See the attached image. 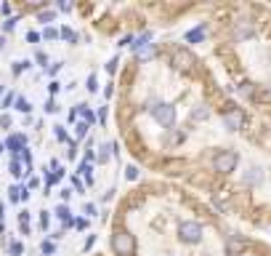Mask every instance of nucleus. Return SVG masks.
<instances>
[{
  "label": "nucleus",
  "instance_id": "nucleus-1",
  "mask_svg": "<svg viewBox=\"0 0 271 256\" xmlns=\"http://www.w3.org/2000/svg\"><path fill=\"white\" fill-rule=\"evenodd\" d=\"M128 107L141 160L189 182L216 211L271 229V123L234 96L192 45L136 48Z\"/></svg>",
  "mask_w": 271,
  "mask_h": 256
},
{
  "label": "nucleus",
  "instance_id": "nucleus-2",
  "mask_svg": "<svg viewBox=\"0 0 271 256\" xmlns=\"http://www.w3.org/2000/svg\"><path fill=\"white\" fill-rule=\"evenodd\" d=\"M125 214L144 222L131 229L133 256H271V243L229 224L226 214L189 192L157 187L128 197Z\"/></svg>",
  "mask_w": 271,
  "mask_h": 256
},
{
  "label": "nucleus",
  "instance_id": "nucleus-3",
  "mask_svg": "<svg viewBox=\"0 0 271 256\" xmlns=\"http://www.w3.org/2000/svg\"><path fill=\"white\" fill-rule=\"evenodd\" d=\"M216 59L223 83L271 123V3H237L216 11Z\"/></svg>",
  "mask_w": 271,
  "mask_h": 256
},
{
  "label": "nucleus",
  "instance_id": "nucleus-4",
  "mask_svg": "<svg viewBox=\"0 0 271 256\" xmlns=\"http://www.w3.org/2000/svg\"><path fill=\"white\" fill-rule=\"evenodd\" d=\"M27 147V136L24 134H14V136H8L6 139V149L11 152V158H19V152Z\"/></svg>",
  "mask_w": 271,
  "mask_h": 256
},
{
  "label": "nucleus",
  "instance_id": "nucleus-5",
  "mask_svg": "<svg viewBox=\"0 0 271 256\" xmlns=\"http://www.w3.org/2000/svg\"><path fill=\"white\" fill-rule=\"evenodd\" d=\"M58 219H62V222H64V227H72V222H75V219L72 216H69V214H72V211H69V208L62 203V206H56V211H53Z\"/></svg>",
  "mask_w": 271,
  "mask_h": 256
},
{
  "label": "nucleus",
  "instance_id": "nucleus-6",
  "mask_svg": "<svg viewBox=\"0 0 271 256\" xmlns=\"http://www.w3.org/2000/svg\"><path fill=\"white\" fill-rule=\"evenodd\" d=\"M8 171H11V176H16V179L24 176V168H21V160H19V158H11V163H8Z\"/></svg>",
  "mask_w": 271,
  "mask_h": 256
},
{
  "label": "nucleus",
  "instance_id": "nucleus-7",
  "mask_svg": "<svg viewBox=\"0 0 271 256\" xmlns=\"http://www.w3.org/2000/svg\"><path fill=\"white\" fill-rule=\"evenodd\" d=\"M77 173L85 179V184H93V166H91V163H82V166L77 168Z\"/></svg>",
  "mask_w": 271,
  "mask_h": 256
},
{
  "label": "nucleus",
  "instance_id": "nucleus-8",
  "mask_svg": "<svg viewBox=\"0 0 271 256\" xmlns=\"http://www.w3.org/2000/svg\"><path fill=\"white\" fill-rule=\"evenodd\" d=\"M21 192H24V187L11 184V187H8V200H11V203H19V200H21Z\"/></svg>",
  "mask_w": 271,
  "mask_h": 256
},
{
  "label": "nucleus",
  "instance_id": "nucleus-9",
  "mask_svg": "<svg viewBox=\"0 0 271 256\" xmlns=\"http://www.w3.org/2000/svg\"><path fill=\"white\" fill-rule=\"evenodd\" d=\"M53 136H56V142H62V144H72V142H69V136H67V128L64 125H56L53 128Z\"/></svg>",
  "mask_w": 271,
  "mask_h": 256
},
{
  "label": "nucleus",
  "instance_id": "nucleus-10",
  "mask_svg": "<svg viewBox=\"0 0 271 256\" xmlns=\"http://www.w3.org/2000/svg\"><path fill=\"white\" fill-rule=\"evenodd\" d=\"M8 253L11 256H21V253H24V243H21V240H11L8 243Z\"/></svg>",
  "mask_w": 271,
  "mask_h": 256
},
{
  "label": "nucleus",
  "instance_id": "nucleus-11",
  "mask_svg": "<svg viewBox=\"0 0 271 256\" xmlns=\"http://www.w3.org/2000/svg\"><path fill=\"white\" fill-rule=\"evenodd\" d=\"M29 67H32L29 59H24V62H14V64H11V72H14V75H21V72H24V69H29Z\"/></svg>",
  "mask_w": 271,
  "mask_h": 256
},
{
  "label": "nucleus",
  "instance_id": "nucleus-12",
  "mask_svg": "<svg viewBox=\"0 0 271 256\" xmlns=\"http://www.w3.org/2000/svg\"><path fill=\"white\" fill-rule=\"evenodd\" d=\"M69 182H72V192H77V195L85 192V182H82L77 173H72V179H69Z\"/></svg>",
  "mask_w": 271,
  "mask_h": 256
},
{
  "label": "nucleus",
  "instance_id": "nucleus-13",
  "mask_svg": "<svg viewBox=\"0 0 271 256\" xmlns=\"http://www.w3.org/2000/svg\"><path fill=\"white\" fill-rule=\"evenodd\" d=\"M85 136H88V123H77V128H75V142L80 144Z\"/></svg>",
  "mask_w": 271,
  "mask_h": 256
},
{
  "label": "nucleus",
  "instance_id": "nucleus-14",
  "mask_svg": "<svg viewBox=\"0 0 271 256\" xmlns=\"http://www.w3.org/2000/svg\"><path fill=\"white\" fill-rule=\"evenodd\" d=\"M14 110H19V112H24V115H27V112L32 110V104H29V101H27L24 96H19V99L14 101Z\"/></svg>",
  "mask_w": 271,
  "mask_h": 256
},
{
  "label": "nucleus",
  "instance_id": "nucleus-15",
  "mask_svg": "<svg viewBox=\"0 0 271 256\" xmlns=\"http://www.w3.org/2000/svg\"><path fill=\"white\" fill-rule=\"evenodd\" d=\"M16 99H19V96L14 94V91H6V96L0 99V107H3V110H8V107H11V104H14Z\"/></svg>",
  "mask_w": 271,
  "mask_h": 256
},
{
  "label": "nucleus",
  "instance_id": "nucleus-16",
  "mask_svg": "<svg viewBox=\"0 0 271 256\" xmlns=\"http://www.w3.org/2000/svg\"><path fill=\"white\" fill-rule=\"evenodd\" d=\"M109 158H112V147H99L96 160H99V163H109Z\"/></svg>",
  "mask_w": 271,
  "mask_h": 256
},
{
  "label": "nucleus",
  "instance_id": "nucleus-17",
  "mask_svg": "<svg viewBox=\"0 0 271 256\" xmlns=\"http://www.w3.org/2000/svg\"><path fill=\"white\" fill-rule=\"evenodd\" d=\"M58 38H64V40H69V43H77V35L69 30V27H62V30H58Z\"/></svg>",
  "mask_w": 271,
  "mask_h": 256
},
{
  "label": "nucleus",
  "instance_id": "nucleus-18",
  "mask_svg": "<svg viewBox=\"0 0 271 256\" xmlns=\"http://www.w3.org/2000/svg\"><path fill=\"white\" fill-rule=\"evenodd\" d=\"M16 24H19V16H8V19L3 21V30H6V32H14Z\"/></svg>",
  "mask_w": 271,
  "mask_h": 256
},
{
  "label": "nucleus",
  "instance_id": "nucleus-19",
  "mask_svg": "<svg viewBox=\"0 0 271 256\" xmlns=\"http://www.w3.org/2000/svg\"><path fill=\"white\" fill-rule=\"evenodd\" d=\"M56 38H58V30H56V27H45L43 40H56Z\"/></svg>",
  "mask_w": 271,
  "mask_h": 256
},
{
  "label": "nucleus",
  "instance_id": "nucleus-20",
  "mask_svg": "<svg viewBox=\"0 0 271 256\" xmlns=\"http://www.w3.org/2000/svg\"><path fill=\"white\" fill-rule=\"evenodd\" d=\"M40 40H43V35H40V32H35V30H29V32H27V43H32V45H38Z\"/></svg>",
  "mask_w": 271,
  "mask_h": 256
},
{
  "label": "nucleus",
  "instance_id": "nucleus-21",
  "mask_svg": "<svg viewBox=\"0 0 271 256\" xmlns=\"http://www.w3.org/2000/svg\"><path fill=\"white\" fill-rule=\"evenodd\" d=\"M56 19V14H53V11H45V14H40L38 16V21H40V24H48V21H53Z\"/></svg>",
  "mask_w": 271,
  "mask_h": 256
},
{
  "label": "nucleus",
  "instance_id": "nucleus-22",
  "mask_svg": "<svg viewBox=\"0 0 271 256\" xmlns=\"http://www.w3.org/2000/svg\"><path fill=\"white\" fill-rule=\"evenodd\" d=\"M40 251H43L45 256H51V253H56V246H53V243H51V240H45V243H43V246H40Z\"/></svg>",
  "mask_w": 271,
  "mask_h": 256
},
{
  "label": "nucleus",
  "instance_id": "nucleus-23",
  "mask_svg": "<svg viewBox=\"0 0 271 256\" xmlns=\"http://www.w3.org/2000/svg\"><path fill=\"white\" fill-rule=\"evenodd\" d=\"M125 176H128V182H136V179H138V168H136V166H128Z\"/></svg>",
  "mask_w": 271,
  "mask_h": 256
},
{
  "label": "nucleus",
  "instance_id": "nucleus-24",
  "mask_svg": "<svg viewBox=\"0 0 271 256\" xmlns=\"http://www.w3.org/2000/svg\"><path fill=\"white\" fill-rule=\"evenodd\" d=\"M45 112H48V115H53V112H58V104L53 101V99H48V101H45V107H43Z\"/></svg>",
  "mask_w": 271,
  "mask_h": 256
},
{
  "label": "nucleus",
  "instance_id": "nucleus-25",
  "mask_svg": "<svg viewBox=\"0 0 271 256\" xmlns=\"http://www.w3.org/2000/svg\"><path fill=\"white\" fill-rule=\"evenodd\" d=\"M88 91H91V94H96V91H99V80H96V75H91V78H88Z\"/></svg>",
  "mask_w": 271,
  "mask_h": 256
},
{
  "label": "nucleus",
  "instance_id": "nucleus-26",
  "mask_svg": "<svg viewBox=\"0 0 271 256\" xmlns=\"http://www.w3.org/2000/svg\"><path fill=\"white\" fill-rule=\"evenodd\" d=\"M48 222H51L48 211H40V229H48Z\"/></svg>",
  "mask_w": 271,
  "mask_h": 256
},
{
  "label": "nucleus",
  "instance_id": "nucleus-27",
  "mask_svg": "<svg viewBox=\"0 0 271 256\" xmlns=\"http://www.w3.org/2000/svg\"><path fill=\"white\" fill-rule=\"evenodd\" d=\"M62 67H64L62 62H56V64H51V67H48V75H51V78H53V75H58V72H62Z\"/></svg>",
  "mask_w": 271,
  "mask_h": 256
},
{
  "label": "nucleus",
  "instance_id": "nucleus-28",
  "mask_svg": "<svg viewBox=\"0 0 271 256\" xmlns=\"http://www.w3.org/2000/svg\"><path fill=\"white\" fill-rule=\"evenodd\" d=\"M72 227H77V229H88V219H75Z\"/></svg>",
  "mask_w": 271,
  "mask_h": 256
},
{
  "label": "nucleus",
  "instance_id": "nucleus-29",
  "mask_svg": "<svg viewBox=\"0 0 271 256\" xmlns=\"http://www.w3.org/2000/svg\"><path fill=\"white\" fill-rule=\"evenodd\" d=\"M48 91H51V96H53V94H58V91H62V83H58V80H51Z\"/></svg>",
  "mask_w": 271,
  "mask_h": 256
},
{
  "label": "nucleus",
  "instance_id": "nucleus-30",
  "mask_svg": "<svg viewBox=\"0 0 271 256\" xmlns=\"http://www.w3.org/2000/svg\"><path fill=\"white\" fill-rule=\"evenodd\" d=\"M35 59H38V64H40V67H45V62H48V56H45L43 51H38V56H35Z\"/></svg>",
  "mask_w": 271,
  "mask_h": 256
},
{
  "label": "nucleus",
  "instance_id": "nucleus-31",
  "mask_svg": "<svg viewBox=\"0 0 271 256\" xmlns=\"http://www.w3.org/2000/svg\"><path fill=\"white\" fill-rule=\"evenodd\" d=\"M85 216H96V206H93V203L85 206Z\"/></svg>",
  "mask_w": 271,
  "mask_h": 256
},
{
  "label": "nucleus",
  "instance_id": "nucleus-32",
  "mask_svg": "<svg viewBox=\"0 0 271 256\" xmlns=\"http://www.w3.org/2000/svg\"><path fill=\"white\" fill-rule=\"evenodd\" d=\"M38 184H40V179H38V176H32V179H29V184H27V190H35Z\"/></svg>",
  "mask_w": 271,
  "mask_h": 256
},
{
  "label": "nucleus",
  "instance_id": "nucleus-33",
  "mask_svg": "<svg viewBox=\"0 0 271 256\" xmlns=\"http://www.w3.org/2000/svg\"><path fill=\"white\" fill-rule=\"evenodd\" d=\"M0 125H3V128L11 125V118H8V115H0Z\"/></svg>",
  "mask_w": 271,
  "mask_h": 256
},
{
  "label": "nucleus",
  "instance_id": "nucleus-34",
  "mask_svg": "<svg viewBox=\"0 0 271 256\" xmlns=\"http://www.w3.org/2000/svg\"><path fill=\"white\" fill-rule=\"evenodd\" d=\"M93 243H96V235H91V238L85 240V251H91V246H93Z\"/></svg>",
  "mask_w": 271,
  "mask_h": 256
},
{
  "label": "nucleus",
  "instance_id": "nucleus-35",
  "mask_svg": "<svg viewBox=\"0 0 271 256\" xmlns=\"http://www.w3.org/2000/svg\"><path fill=\"white\" fill-rule=\"evenodd\" d=\"M72 197V190H62V200H69Z\"/></svg>",
  "mask_w": 271,
  "mask_h": 256
},
{
  "label": "nucleus",
  "instance_id": "nucleus-36",
  "mask_svg": "<svg viewBox=\"0 0 271 256\" xmlns=\"http://www.w3.org/2000/svg\"><path fill=\"white\" fill-rule=\"evenodd\" d=\"M0 219H3V203H0Z\"/></svg>",
  "mask_w": 271,
  "mask_h": 256
},
{
  "label": "nucleus",
  "instance_id": "nucleus-37",
  "mask_svg": "<svg viewBox=\"0 0 271 256\" xmlns=\"http://www.w3.org/2000/svg\"><path fill=\"white\" fill-rule=\"evenodd\" d=\"M3 43H6V40H3V38H0V51H3Z\"/></svg>",
  "mask_w": 271,
  "mask_h": 256
},
{
  "label": "nucleus",
  "instance_id": "nucleus-38",
  "mask_svg": "<svg viewBox=\"0 0 271 256\" xmlns=\"http://www.w3.org/2000/svg\"><path fill=\"white\" fill-rule=\"evenodd\" d=\"M3 149H6V144H0V155H3Z\"/></svg>",
  "mask_w": 271,
  "mask_h": 256
}]
</instances>
